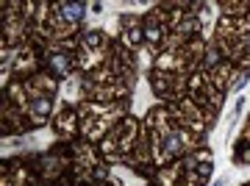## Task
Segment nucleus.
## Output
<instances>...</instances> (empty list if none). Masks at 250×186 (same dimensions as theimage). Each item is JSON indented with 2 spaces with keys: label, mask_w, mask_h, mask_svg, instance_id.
I'll return each instance as SVG.
<instances>
[{
  "label": "nucleus",
  "mask_w": 250,
  "mask_h": 186,
  "mask_svg": "<svg viewBox=\"0 0 250 186\" xmlns=\"http://www.w3.org/2000/svg\"><path fill=\"white\" fill-rule=\"evenodd\" d=\"M53 131L59 133V136H64L67 142H72L75 139V133L81 131V117L75 108H62L59 114H56L53 120Z\"/></svg>",
  "instance_id": "nucleus-1"
},
{
  "label": "nucleus",
  "mask_w": 250,
  "mask_h": 186,
  "mask_svg": "<svg viewBox=\"0 0 250 186\" xmlns=\"http://www.w3.org/2000/svg\"><path fill=\"white\" fill-rule=\"evenodd\" d=\"M50 111H53V98L31 100V106H28V111H25V123L28 125H42V123H47Z\"/></svg>",
  "instance_id": "nucleus-2"
}]
</instances>
